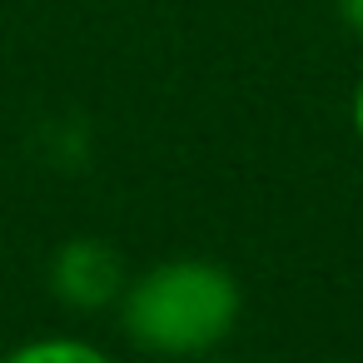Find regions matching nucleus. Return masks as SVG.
Listing matches in <instances>:
<instances>
[{
	"label": "nucleus",
	"mask_w": 363,
	"mask_h": 363,
	"mask_svg": "<svg viewBox=\"0 0 363 363\" xmlns=\"http://www.w3.org/2000/svg\"><path fill=\"white\" fill-rule=\"evenodd\" d=\"M115 308L125 338L140 353L164 363H189V358H209L234 338L244 313V289L214 259H164L135 274Z\"/></svg>",
	"instance_id": "1"
},
{
	"label": "nucleus",
	"mask_w": 363,
	"mask_h": 363,
	"mask_svg": "<svg viewBox=\"0 0 363 363\" xmlns=\"http://www.w3.org/2000/svg\"><path fill=\"white\" fill-rule=\"evenodd\" d=\"M224 363H244V358H224Z\"/></svg>",
	"instance_id": "6"
},
{
	"label": "nucleus",
	"mask_w": 363,
	"mask_h": 363,
	"mask_svg": "<svg viewBox=\"0 0 363 363\" xmlns=\"http://www.w3.org/2000/svg\"><path fill=\"white\" fill-rule=\"evenodd\" d=\"M0 363H115L100 343L75 338V333H45V338H26L16 348L0 353Z\"/></svg>",
	"instance_id": "3"
},
{
	"label": "nucleus",
	"mask_w": 363,
	"mask_h": 363,
	"mask_svg": "<svg viewBox=\"0 0 363 363\" xmlns=\"http://www.w3.org/2000/svg\"><path fill=\"white\" fill-rule=\"evenodd\" d=\"M348 125H353V135H358V145H363V80L353 85V100H348Z\"/></svg>",
	"instance_id": "5"
},
{
	"label": "nucleus",
	"mask_w": 363,
	"mask_h": 363,
	"mask_svg": "<svg viewBox=\"0 0 363 363\" xmlns=\"http://www.w3.org/2000/svg\"><path fill=\"white\" fill-rule=\"evenodd\" d=\"M125 284H130V274H125L115 244H105V239H70L50 259V289L65 308H80V313L115 308Z\"/></svg>",
	"instance_id": "2"
},
{
	"label": "nucleus",
	"mask_w": 363,
	"mask_h": 363,
	"mask_svg": "<svg viewBox=\"0 0 363 363\" xmlns=\"http://www.w3.org/2000/svg\"><path fill=\"white\" fill-rule=\"evenodd\" d=\"M333 6H338V16H343V26L363 40V0H333Z\"/></svg>",
	"instance_id": "4"
}]
</instances>
